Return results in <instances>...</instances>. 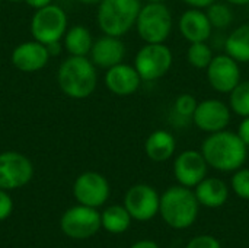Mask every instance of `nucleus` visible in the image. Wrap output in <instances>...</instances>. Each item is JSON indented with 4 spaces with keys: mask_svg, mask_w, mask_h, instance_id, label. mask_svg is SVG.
I'll use <instances>...</instances> for the list:
<instances>
[{
    "mask_svg": "<svg viewBox=\"0 0 249 248\" xmlns=\"http://www.w3.org/2000/svg\"><path fill=\"white\" fill-rule=\"evenodd\" d=\"M214 50L207 41L201 42H191L187 50V61L194 69L206 70L214 57Z\"/></svg>",
    "mask_w": 249,
    "mask_h": 248,
    "instance_id": "nucleus-24",
    "label": "nucleus"
},
{
    "mask_svg": "<svg viewBox=\"0 0 249 248\" xmlns=\"http://www.w3.org/2000/svg\"><path fill=\"white\" fill-rule=\"evenodd\" d=\"M50 58L48 50L45 44L39 41H26L15 47L12 51V63L13 66L26 73L38 72L47 66Z\"/></svg>",
    "mask_w": 249,
    "mask_h": 248,
    "instance_id": "nucleus-17",
    "label": "nucleus"
},
{
    "mask_svg": "<svg viewBox=\"0 0 249 248\" xmlns=\"http://www.w3.org/2000/svg\"><path fill=\"white\" fill-rule=\"evenodd\" d=\"M142 77L134 66L127 63L115 64L107 69L105 86L117 96H130L136 94L142 85Z\"/></svg>",
    "mask_w": 249,
    "mask_h": 248,
    "instance_id": "nucleus-15",
    "label": "nucleus"
},
{
    "mask_svg": "<svg viewBox=\"0 0 249 248\" xmlns=\"http://www.w3.org/2000/svg\"><path fill=\"white\" fill-rule=\"evenodd\" d=\"M200 203L196 193L184 186H172L160 196L159 213L165 224L174 229L191 227L198 216Z\"/></svg>",
    "mask_w": 249,
    "mask_h": 248,
    "instance_id": "nucleus-3",
    "label": "nucleus"
},
{
    "mask_svg": "<svg viewBox=\"0 0 249 248\" xmlns=\"http://www.w3.org/2000/svg\"><path fill=\"white\" fill-rule=\"evenodd\" d=\"M231 120L232 110L229 104L219 98H207L200 101L193 115L194 126L207 134L226 130Z\"/></svg>",
    "mask_w": 249,
    "mask_h": 248,
    "instance_id": "nucleus-8",
    "label": "nucleus"
},
{
    "mask_svg": "<svg viewBox=\"0 0 249 248\" xmlns=\"http://www.w3.org/2000/svg\"><path fill=\"white\" fill-rule=\"evenodd\" d=\"M174 64V53L165 44H144L134 57V67L143 82H155L166 76Z\"/></svg>",
    "mask_w": 249,
    "mask_h": 248,
    "instance_id": "nucleus-6",
    "label": "nucleus"
},
{
    "mask_svg": "<svg viewBox=\"0 0 249 248\" xmlns=\"http://www.w3.org/2000/svg\"><path fill=\"white\" fill-rule=\"evenodd\" d=\"M79 1L83 4H99L102 0H79Z\"/></svg>",
    "mask_w": 249,
    "mask_h": 248,
    "instance_id": "nucleus-37",
    "label": "nucleus"
},
{
    "mask_svg": "<svg viewBox=\"0 0 249 248\" xmlns=\"http://www.w3.org/2000/svg\"><path fill=\"white\" fill-rule=\"evenodd\" d=\"M131 215L125 209V206L114 205L104 210L101 215V224L102 227L111 232V234H123L130 228L131 224Z\"/></svg>",
    "mask_w": 249,
    "mask_h": 248,
    "instance_id": "nucleus-23",
    "label": "nucleus"
},
{
    "mask_svg": "<svg viewBox=\"0 0 249 248\" xmlns=\"http://www.w3.org/2000/svg\"><path fill=\"white\" fill-rule=\"evenodd\" d=\"M165 0H146V3H163Z\"/></svg>",
    "mask_w": 249,
    "mask_h": 248,
    "instance_id": "nucleus-38",
    "label": "nucleus"
},
{
    "mask_svg": "<svg viewBox=\"0 0 249 248\" xmlns=\"http://www.w3.org/2000/svg\"><path fill=\"white\" fill-rule=\"evenodd\" d=\"M201 153L209 167L220 172H235L242 168L248 158V146L236 132L222 130L209 134L203 145Z\"/></svg>",
    "mask_w": 249,
    "mask_h": 248,
    "instance_id": "nucleus-1",
    "label": "nucleus"
},
{
    "mask_svg": "<svg viewBox=\"0 0 249 248\" xmlns=\"http://www.w3.org/2000/svg\"><path fill=\"white\" fill-rule=\"evenodd\" d=\"M231 186L238 197L249 200V168L236 170L232 175Z\"/></svg>",
    "mask_w": 249,
    "mask_h": 248,
    "instance_id": "nucleus-28",
    "label": "nucleus"
},
{
    "mask_svg": "<svg viewBox=\"0 0 249 248\" xmlns=\"http://www.w3.org/2000/svg\"><path fill=\"white\" fill-rule=\"evenodd\" d=\"M92 45V34L83 25H74L64 34V47L71 56H88Z\"/></svg>",
    "mask_w": 249,
    "mask_h": 248,
    "instance_id": "nucleus-22",
    "label": "nucleus"
},
{
    "mask_svg": "<svg viewBox=\"0 0 249 248\" xmlns=\"http://www.w3.org/2000/svg\"><path fill=\"white\" fill-rule=\"evenodd\" d=\"M160 196L149 184H136L128 189L124 197V206L133 219L147 222L159 213Z\"/></svg>",
    "mask_w": 249,
    "mask_h": 248,
    "instance_id": "nucleus-10",
    "label": "nucleus"
},
{
    "mask_svg": "<svg viewBox=\"0 0 249 248\" xmlns=\"http://www.w3.org/2000/svg\"><path fill=\"white\" fill-rule=\"evenodd\" d=\"M225 1L233 6H248L249 4V0H225Z\"/></svg>",
    "mask_w": 249,
    "mask_h": 248,
    "instance_id": "nucleus-36",
    "label": "nucleus"
},
{
    "mask_svg": "<svg viewBox=\"0 0 249 248\" xmlns=\"http://www.w3.org/2000/svg\"><path fill=\"white\" fill-rule=\"evenodd\" d=\"M198 101L196 99L194 95L191 94H181L175 98L174 105H172V114L184 121H193L194 111L197 108Z\"/></svg>",
    "mask_w": 249,
    "mask_h": 248,
    "instance_id": "nucleus-27",
    "label": "nucleus"
},
{
    "mask_svg": "<svg viewBox=\"0 0 249 248\" xmlns=\"http://www.w3.org/2000/svg\"><path fill=\"white\" fill-rule=\"evenodd\" d=\"M45 47H47V50H48L50 57H51V56H57V54H60V51H61V44H60V41H54V42L45 44Z\"/></svg>",
    "mask_w": 249,
    "mask_h": 248,
    "instance_id": "nucleus-33",
    "label": "nucleus"
},
{
    "mask_svg": "<svg viewBox=\"0 0 249 248\" xmlns=\"http://www.w3.org/2000/svg\"><path fill=\"white\" fill-rule=\"evenodd\" d=\"M206 13L210 19L213 29H219V31L229 28L235 19L233 10L231 9V4L223 3V1H217V0L214 3H212L209 7H206Z\"/></svg>",
    "mask_w": 249,
    "mask_h": 248,
    "instance_id": "nucleus-25",
    "label": "nucleus"
},
{
    "mask_svg": "<svg viewBox=\"0 0 249 248\" xmlns=\"http://www.w3.org/2000/svg\"><path fill=\"white\" fill-rule=\"evenodd\" d=\"M225 53L239 64L249 63V23L236 26L225 39Z\"/></svg>",
    "mask_w": 249,
    "mask_h": 248,
    "instance_id": "nucleus-21",
    "label": "nucleus"
},
{
    "mask_svg": "<svg viewBox=\"0 0 249 248\" xmlns=\"http://www.w3.org/2000/svg\"><path fill=\"white\" fill-rule=\"evenodd\" d=\"M67 31V15L66 12L55 4H48L42 9H38L34 13L31 20V34L32 37L42 42L50 44L60 41Z\"/></svg>",
    "mask_w": 249,
    "mask_h": 248,
    "instance_id": "nucleus-7",
    "label": "nucleus"
},
{
    "mask_svg": "<svg viewBox=\"0 0 249 248\" xmlns=\"http://www.w3.org/2000/svg\"><path fill=\"white\" fill-rule=\"evenodd\" d=\"M229 107L233 114L249 117V80H241L229 94Z\"/></svg>",
    "mask_w": 249,
    "mask_h": 248,
    "instance_id": "nucleus-26",
    "label": "nucleus"
},
{
    "mask_svg": "<svg viewBox=\"0 0 249 248\" xmlns=\"http://www.w3.org/2000/svg\"><path fill=\"white\" fill-rule=\"evenodd\" d=\"M210 88L219 94H231L241 82V66L229 54H217L206 69Z\"/></svg>",
    "mask_w": 249,
    "mask_h": 248,
    "instance_id": "nucleus-11",
    "label": "nucleus"
},
{
    "mask_svg": "<svg viewBox=\"0 0 249 248\" xmlns=\"http://www.w3.org/2000/svg\"><path fill=\"white\" fill-rule=\"evenodd\" d=\"M57 82L69 98L85 99L96 89L98 73L95 64L86 56H70L61 63Z\"/></svg>",
    "mask_w": 249,
    "mask_h": 248,
    "instance_id": "nucleus-2",
    "label": "nucleus"
},
{
    "mask_svg": "<svg viewBox=\"0 0 249 248\" xmlns=\"http://www.w3.org/2000/svg\"><path fill=\"white\" fill-rule=\"evenodd\" d=\"M73 194L79 205L96 209L108 200L109 183L102 174L95 171H86L76 178L73 186Z\"/></svg>",
    "mask_w": 249,
    "mask_h": 248,
    "instance_id": "nucleus-13",
    "label": "nucleus"
},
{
    "mask_svg": "<svg viewBox=\"0 0 249 248\" xmlns=\"http://www.w3.org/2000/svg\"><path fill=\"white\" fill-rule=\"evenodd\" d=\"M101 224V213L95 208L89 206H74L64 212L61 216V229L63 232L74 240H85L95 235Z\"/></svg>",
    "mask_w": 249,
    "mask_h": 248,
    "instance_id": "nucleus-9",
    "label": "nucleus"
},
{
    "mask_svg": "<svg viewBox=\"0 0 249 248\" xmlns=\"http://www.w3.org/2000/svg\"><path fill=\"white\" fill-rule=\"evenodd\" d=\"M179 32L185 41L201 42L209 41L213 35V26L204 9L190 7L179 16Z\"/></svg>",
    "mask_w": 249,
    "mask_h": 248,
    "instance_id": "nucleus-16",
    "label": "nucleus"
},
{
    "mask_svg": "<svg viewBox=\"0 0 249 248\" xmlns=\"http://www.w3.org/2000/svg\"><path fill=\"white\" fill-rule=\"evenodd\" d=\"M175 151L177 139L171 132L165 129L152 132L144 142V153L153 162H166L174 156Z\"/></svg>",
    "mask_w": 249,
    "mask_h": 248,
    "instance_id": "nucleus-19",
    "label": "nucleus"
},
{
    "mask_svg": "<svg viewBox=\"0 0 249 248\" xmlns=\"http://www.w3.org/2000/svg\"><path fill=\"white\" fill-rule=\"evenodd\" d=\"M196 197L200 205L209 209H216L223 206L229 199L228 184L217 177H206L196 187Z\"/></svg>",
    "mask_w": 249,
    "mask_h": 248,
    "instance_id": "nucleus-20",
    "label": "nucleus"
},
{
    "mask_svg": "<svg viewBox=\"0 0 249 248\" xmlns=\"http://www.w3.org/2000/svg\"><path fill=\"white\" fill-rule=\"evenodd\" d=\"M185 248H222L217 238L212 235H198L194 237Z\"/></svg>",
    "mask_w": 249,
    "mask_h": 248,
    "instance_id": "nucleus-29",
    "label": "nucleus"
},
{
    "mask_svg": "<svg viewBox=\"0 0 249 248\" xmlns=\"http://www.w3.org/2000/svg\"><path fill=\"white\" fill-rule=\"evenodd\" d=\"M90 60L95 66L109 69L115 64L123 63L125 57V45L120 37L105 35L93 41L90 50Z\"/></svg>",
    "mask_w": 249,
    "mask_h": 248,
    "instance_id": "nucleus-18",
    "label": "nucleus"
},
{
    "mask_svg": "<svg viewBox=\"0 0 249 248\" xmlns=\"http://www.w3.org/2000/svg\"><path fill=\"white\" fill-rule=\"evenodd\" d=\"M12 209H13V202L10 196L6 193V190L0 189V221H4L6 218H9V215L12 213Z\"/></svg>",
    "mask_w": 249,
    "mask_h": 248,
    "instance_id": "nucleus-30",
    "label": "nucleus"
},
{
    "mask_svg": "<svg viewBox=\"0 0 249 248\" xmlns=\"http://www.w3.org/2000/svg\"><path fill=\"white\" fill-rule=\"evenodd\" d=\"M238 136L242 139V142L249 148V117H244L242 121L238 126Z\"/></svg>",
    "mask_w": 249,
    "mask_h": 248,
    "instance_id": "nucleus-31",
    "label": "nucleus"
},
{
    "mask_svg": "<svg viewBox=\"0 0 249 248\" xmlns=\"http://www.w3.org/2000/svg\"><path fill=\"white\" fill-rule=\"evenodd\" d=\"M134 26L146 44L166 42L174 28L172 13L165 3H146L142 6Z\"/></svg>",
    "mask_w": 249,
    "mask_h": 248,
    "instance_id": "nucleus-5",
    "label": "nucleus"
},
{
    "mask_svg": "<svg viewBox=\"0 0 249 248\" xmlns=\"http://www.w3.org/2000/svg\"><path fill=\"white\" fill-rule=\"evenodd\" d=\"M26 3H28V6H31V7H34V9H42V7H45V6H48V4H51V1L53 0H25Z\"/></svg>",
    "mask_w": 249,
    "mask_h": 248,
    "instance_id": "nucleus-34",
    "label": "nucleus"
},
{
    "mask_svg": "<svg viewBox=\"0 0 249 248\" xmlns=\"http://www.w3.org/2000/svg\"><path fill=\"white\" fill-rule=\"evenodd\" d=\"M34 167L31 161L19 152L0 153V189L15 190L31 181Z\"/></svg>",
    "mask_w": 249,
    "mask_h": 248,
    "instance_id": "nucleus-12",
    "label": "nucleus"
},
{
    "mask_svg": "<svg viewBox=\"0 0 249 248\" xmlns=\"http://www.w3.org/2000/svg\"><path fill=\"white\" fill-rule=\"evenodd\" d=\"M209 164L203 156L201 151L187 149L177 155L174 161L175 180L188 189H194L207 177Z\"/></svg>",
    "mask_w": 249,
    "mask_h": 248,
    "instance_id": "nucleus-14",
    "label": "nucleus"
},
{
    "mask_svg": "<svg viewBox=\"0 0 249 248\" xmlns=\"http://www.w3.org/2000/svg\"><path fill=\"white\" fill-rule=\"evenodd\" d=\"M7 1H15L16 3V1H22V0H7Z\"/></svg>",
    "mask_w": 249,
    "mask_h": 248,
    "instance_id": "nucleus-39",
    "label": "nucleus"
},
{
    "mask_svg": "<svg viewBox=\"0 0 249 248\" xmlns=\"http://www.w3.org/2000/svg\"><path fill=\"white\" fill-rule=\"evenodd\" d=\"M130 248H159V246L150 240H142V241H137L136 244H133Z\"/></svg>",
    "mask_w": 249,
    "mask_h": 248,
    "instance_id": "nucleus-35",
    "label": "nucleus"
},
{
    "mask_svg": "<svg viewBox=\"0 0 249 248\" xmlns=\"http://www.w3.org/2000/svg\"><path fill=\"white\" fill-rule=\"evenodd\" d=\"M142 6V0H102L96 22L105 35L123 37L136 25Z\"/></svg>",
    "mask_w": 249,
    "mask_h": 248,
    "instance_id": "nucleus-4",
    "label": "nucleus"
},
{
    "mask_svg": "<svg viewBox=\"0 0 249 248\" xmlns=\"http://www.w3.org/2000/svg\"><path fill=\"white\" fill-rule=\"evenodd\" d=\"M185 4H188L190 7H197V9H206L209 7L212 3H214L216 0H182Z\"/></svg>",
    "mask_w": 249,
    "mask_h": 248,
    "instance_id": "nucleus-32",
    "label": "nucleus"
}]
</instances>
